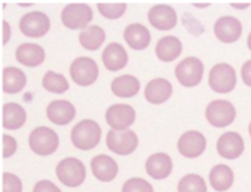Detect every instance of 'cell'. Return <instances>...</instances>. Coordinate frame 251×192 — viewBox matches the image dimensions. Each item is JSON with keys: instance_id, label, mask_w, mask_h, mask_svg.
I'll use <instances>...</instances> for the list:
<instances>
[{"instance_id": "cell-40", "label": "cell", "mask_w": 251, "mask_h": 192, "mask_svg": "<svg viewBox=\"0 0 251 192\" xmlns=\"http://www.w3.org/2000/svg\"><path fill=\"white\" fill-rule=\"evenodd\" d=\"M195 7H198V8H206V7L209 6V3H198V4H194Z\"/></svg>"}, {"instance_id": "cell-4", "label": "cell", "mask_w": 251, "mask_h": 192, "mask_svg": "<svg viewBox=\"0 0 251 192\" xmlns=\"http://www.w3.org/2000/svg\"><path fill=\"white\" fill-rule=\"evenodd\" d=\"M208 83L210 87L217 93H228L236 86V72L229 64H217L210 72Z\"/></svg>"}, {"instance_id": "cell-32", "label": "cell", "mask_w": 251, "mask_h": 192, "mask_svg": "<svg viewBox=\"0 0 251 192\" xmlns=\"http://www.w3.org/2000/svg\"><path fill=\"white\" fill-rule=\"evenodd\" d=\"M181 22L185 28L192 36H200L205 32L203 24L189 13H186L182 16Z\"/></svg>"}, {"instance_id": "cell-20", "label": "cell", "mask_w": 251, "mask_h": 192, "mask_svg": "<svg viewBox=\"0 0 251 192\" xmlns=\"http://www.w3.org/2000/svg\"><path fill=\"white\" fill-rule=\"evenodd\" d=\"M102 59L107 70L117 72L126 67L128 58L124 48L114 42L105 48L102 52Z\"/></svg>"}, {"instance_id": "cell-17", "label": "cell", "mask_w": 251, "mask_h": 192, "mask_svg": "<svg viewBox=\"0 0 251 192\" xmlns=\"http://www.w3.org/2000/svg\"><path fill=\"white\" fill-rule=\"evenodd\" d=\"M91 167L95 177L102 182L111 181L118 172L117 163L106 155H97L92 158Z\"/></svg>"}, {"instance_id": "cell-35", "label": "cell", "mask_w": 251, "mask_h": 192, "mask_svg": "<svg viewBox=\"0 0 251 192\" xmlns=\"http://www.w3.org/2000/svg\"><path fill=\"white\" fill-rule=\"evenodd\" d=\"M3 158H9L17 150V142L14 138L3 135Z\"/></svg>"}, {"instance_id": "cell-5", "label": "cell", "mask_w": 251, "mask_h": 192, "mask_svg": "<svg viewBox=\"0 0 251 192\" xmlns=\"http://www.w3.org/2000/svg\"><path fill=\"white\" fill-rule=\"evenodd\" d=\"M204 67L195 57L185 58L176 68V76L180 84L194 87L199 84L203 75Z\"/></svg>"}, {"instance_id": "cell-27", "label": "cell", "mask_w": 251, "mask_h": 192, "mask_svg": "<svg viewBox=\"0 0 251 192\" xmlns=\"http://www.w3.org/2000/svg\"><path fill=\"white\" fill-rule=\"evenodd\" d=\"M140 84L137 78L129 74L120 76L113 80L111 91L116 96L128 98L135 96L139 92Z\"/></svg>"}, {"instance_id": "cell-24", "label": "cell", "mask_w": 251, "mask_h": 192, "mask_svg": "<svg viewBox=\"0 0 251 192\" xmlns=\"http://www.w3.org/2000/svg\"><path fill=\"white\" fill-rule=\"evenodd\" d=\"M182 52V44L175 36H166L158 41L155 53L161 61L171 62L176 60Z\"/></svg>"}, {"instance_id": "cell-18", "label": "cell", "mask_w": 251, "mask_h": 192, "mask_svg": "<svg viewBox=\"0 0 251 192\" xmlns=\"http://www.w3.org/2000/svg\"><path fill=\"white\" fill-rule=\"evenodd\" d=\"M47 116L55 124L65 125L74 119L75 108L68 101H52L47 108Z\"/></svg>"}, {"instance_id": "cell-30", "label": "cell", "mask_w": 251, "mask_h": 192, "mask_svg": "<svg viewBox=\"0 0 251 192\" xmlns=\"http://www.w3.org/2000/svg\"><path fill=\"white\" fill-rule=\"evenodd\" d=\"M178 192H207L205 180L196 174H189L179 181Z\"/></svg>"}, {"instance_id": "cell-37", "label": "cell", "mask_w": 251, "mask_h": 192, "mask_svg": "<svg viewBox=\"0 0 251 192\" xmlns=\"http://www.w3.org/2000/svg\"><path fill=\"white\" fill-rule=\"evenodd\" d=\"M242 80L244 83L247 86L251 87V60L247 61L243 66H242Z\"/></svg>"}, {"instance_id": "cell-13", "label": "cell", "mask_w": 251, "mask_h": 192, "mask_svg": "<svg viewBox=\"0 0 251 192\" xmlns=\"http://www.w3.org/2000/svg\"><path fill=\"white\" fill-rule=\"evenodd\" d=\"M217 152L226 159H236L243 153L245 144L242 136L236 132H227L217 141Z\"/></svg>"}, {"instance_id": "cell-28", "label": "cell", "mask_w": 251, "mask_h": 192, "mask_svg": "<svg viewBox=\"0 0 251 192\" xmlns=\"http://www.w3.org/2000/svg\"><path fill=\"white\" fill-rule=\"evenodd\" d=\"M105 39V32L97 25L85 27L79 34L80 45L88 50L94 51L99 49Z\"/></svg>"}, {"instance_id": "cell-41", "label": "cell", "mask_w": 251, "mask_h": 192, "mask_svg": "<svg viewBox=\"0 0 251 192\" xmlns=\"http://www.w3.org/2000/svg\"><path fill=\"white\" fill-rule=\"evenodd\" d=\"M248 46L251 50V33H250L249 36L248 38Z\"/></svg>"}, {"instance_id": "cell-42", "label": "cell", "mask_w": 251, "mask_h": 192, "mask_svg": "<svg viewBox=\"0 0 251 192\" xmlns=\"http://www.w3.org/2000/svg\"><path fill=\"white\" fill-rule=\"evenodd\" d=\"M249 133H250V136H251V122L249 125Z\"/></svg>"}, {"instance_id": "cell-1", "label": "cell", "mask_w": 251, "mask_h": 192, "mask_svg": "<svg viewBox=\"0 0 251 192\" xmlns=\"http://www.w3.org/2000/svg\"><path fill=\"white\" fill-rule=\"evenodd\" d=\"M100 137V127L92 120L80 121L72 130V142L75 147L82 150L95 148L99 143Z\"/></svg>"}, {"instance_id": "cell-7", "label": "cell", "mask_w": 251, "mask_h": 192, "mask_svg": "<svg viewBox=\"0 0 251 192\" xmlns=\"http://www.w3.org/2000/svg\"><path fill=\"white\" fill-rule=\"evenodd\" d=\"M106 144L108 149L114 153L127 155L132 153L138 145V138L132 130H111L107 135Z\"/></svg>"}, {"instance_id": "cell-12", "label": "cell", "mask_w": 251, "mask_h": 192, "mask_svg": "<svg viewBox=\"0 0 251 192\" xmlns=\"http://www.w3.org/2000/svg\"><path fill=\"white\" fill-rule=\"evenodd\" d=\"M206 147V140L202 133L195 130L182 135L177 142V149L183 156L195 158L201 156Z\"/></svg>"}, {"instance_id": "cell-8", "label": "cell", "mask_w": 251, "mask_h": 192, "mask_svg": "<svg viewBox=\"0 0 251 192\" xmlns=\"http://www.w3.org/2000/svg\"><path fill=\"white\" fill-rule=\"evenodd\" d=\"M205 117L208 122L214 127H227L235 120L236 110L228 101L217 99L208 105Z\"/></svg>"}, {"instance_id": "cell-33", "label": "cell", "mask_w": 251, "mask_h": 192, "mask_svg": "<svg viewBox=\"0 0 251 192\" xmlns=\"http://www.w3.org/2000/svg\"><path fill=\"white\" fill-rule=\"evenodd\" d=\"M123 192H153L151 183L139 177L130 179L126 182Z\"/></svg>"}, {"instance_id": "cell-25", "label": "cell", "mask_w": 251, "mask_h": 192, "mask_svg": "<svg viewBox=\"0 0 251 192\" xmlns=\"http://www.w3.org/2000/svg\"><path fill=\"white\" fill-rule=\"evenodd\" d=\"M26 113L24 108L15 102L5 104L2 108V125L8 130H17L24 124Z\"/></svg>"}, {"instance_id": "cell-31", "label": "cell", "mask_w": 251, "mask_h": 192, "mask_svg": "<svg viewBox=\"0 0 251 192\" xmlns=\"http://www.w3.org/2000/svg\"><path fill=\"white\" fill-rule=\"evenodd\" d=\"M126 3H98V8L101 15L109 20H117L124 14Z\"/></svg>"}, {"instance_id": "cell-38", "label": "cell", "mask_w": 251, "mask_h": 192, "mask_svg": "<svg viewBox=\"0 0 251 192\" xmlns=\"http://www.w3.org/2000/svg\"><path fill=\"white\" fill-rule=\"evenodd\" d=\"M2 23H3V42L2 44L4 45L8 42L11 37V27L7 22L2 21Z\"/></svg>"}, {"instance_id": "cell-19", "label": "cell", "mask_w": 251, "mask_h": 192, "mask_svg": "<svg viewBox=\"0 0 251 192\" xmlns=\"http://www.w3.org/2000/svg\"><path fill=\"white\" fill-rule=\"evenodd\" d=\"M172 93L173 86L171 83L164 78H156L151 80L147 85L145 90L147 100L155 105L164 103L171 96Z\"/></svg>"}, {"instance_id": "cell-11", "label": "cell", "mask_w": 251, "mask_h": 192, "mask_svg": "<svg viewBox=\"0 0 251 192\" xmlns=\"http://www.w3.org/2000/svg\"><path fill=\"white\" fill-rule=\"evenodd\" d=\"M136 114L134 110L126 104H117L109 107L105 113L108 125L116 130H126L133 124Z\"/></svg>"}, {"instance_id": "cell-36", "label": "cell", "mask_w": 251, "mask_h": 192, "mask_svg": "<svg viewBox=\"0 0 251 192\" xmlns=\"http://www.w3.org/2000/svg\"><path fill=\"white\" fill-rule=\"evenodd\" d=\"M33 192H61V190L49 180H41L36 183Z\"/></svg>"}, {"instance_id": "cell-10", "label": "cell", "mask_w": 251, "mask_h": 192, "mask_svg": "<svg viewBox=\"0 0 251 192\" xmlns=\"http://www.w3.org/2000/svg\"><path fill=\"white\" fill-rule=\"evenodd\" d=\"M49 28V18L39 11L28 13L23 16L20 21V30L28 37H42L48 33Z\"/></svg>"}, {"instance_id": "cell-15", "label": "cell", "mask_w": 251, "mask_h": 192, "mask_svg": "<svg viewBox=\"0 0 251 192\" xmlns=\"http://www.w3.org/2000/svg\"><path fill=\"white\" fill-rule=\"evenodd\" d=\"M148 20L155 28L159 30H169L177 24L176 11L166 5H155L148 12Z\"/></svg>"}, {"instance_id": "cell-39", "label": "cell", "mask_w": 251, "mask_h": 192, "mask_svg": "<svg viewBox=\"0 0 251 192\" xmlns=\"http://www.w3.org/2000/svg\"><path fill=\"white\" fill-rule=\"evenodd\" d=\"M251 5L250 3H232L231 6L236 9L244 10L246 9L247 8Z\"/></svg>"}, {"instance_id": "cell-3", "label": "cell", "mask_w": 251, "mask_h": 192, "mask_svg": "<svg viewBox=\"0 0 251 192\" xmlns=\"http://www.w3.org/2000/svg\"><path fill=\"white\" fill-rule=\"evenodd\" d=\"M56 174L61 183L69 187L80 186L86 178V168L80 160L67 158L60 161Z\"/></svg>"}, {"instance_id": "cell-21", "label": "cell", "mask_w": 251, "mask_h": 192, "mask_svg": "<svg viewBox=\"0 0 251 192\" xmlns=\"http://www.w3.org/2000/svg\"><path fill=\"white\" fill-rule=\"evenodd\" d=\"M16 58L23 65L35 67L43 62L45 53L43 48L39 45L25 43L18 47L16 51Z\"/></svg>"}, {"instance_id": "cell-29", "label": "cell", "mask_w": 251, "mask_h": 192, "mask_svg": "<svg viewBox=\"0 0 251 192\" xmlns=\"http://www.w3.org/2000/svg\"><path fill=\"white\" fill-rule=\"evenodd\" d=\"M42 86L48 92L62 94L68 90L69 84L65 77L61 74L48 71L42 79Z\"/></svg>"}, {"instance_id": "cell-34", "label": "cell", "mask_w": 251, "mask_h": 192, "mask_svg": "<svg viewBox=\"0 0 251 192\" xmlns=\"http://www.w3.org/2000/svg\"><path fill=\"white\" fill-rule=\"evenodd\" d=\"M23 184L17 176L11 173L3 174V192H22Z\"/></svg>"}, {"instance_id": "cell-26", "label": "cell", "mask_w": 251, "mask_h": 192, "mask_svg": "<svg viewBox=\"0 0 251 192\" xmlns=\"http://www.w3.org/2000/svg\"><path fill=\"white\" fill-rule=\"evenodd\" d=\"M26 84L24 72L16 67H6L2 72V89L8 94L21 92Z\"/></svg>"}, {"instance_id": "cell-14", "label": "cell", "mask_w": 251, "mask_h": 192, "mask_svg": "<svg viewBox=\"0 0 251 192\" xmlns=\"http://www.w3.org/2000/svg\"><path fill=\"white\" fill-rule=\"evenodd\" d=\"M216 37L223 43L230 44L240 38L242 26L237 19L233 17H223L216 22L214 27Z\"/></svg>"}, {"instance_id": "cell-23", "label": "cell", "mask_w": 251, "mask_h": 192, "mask_svg": "<svg viewBox=\"0 0 251 192\" xmlns=\"http://www.w3.org/2000/svg\"><path fill=\"white\" fill-rule=\"evenodd\" d=\"M233 172L228 166L218 164L211 168L209 174V182L211 187L219 192L228 190L233 183Z\"/></svg>"}, {"instance_id": "cell-16", "label": "cell", "mask_w": 251, "mask_h": 192, "mask_svg": "<svg viewBox=\"0 0 251 192\" xmlns=\"http://www.w3.org/2000/svg\"><path fill=\"white\" fill-rule=\"evenodd\" d=\"M146 171L155 180L167 178L173 170V161L167 154L163 152L153 154L146 162Z\"/></svg>"}, {"instance_id": "cell-6", "label": "cell", "mask_w": 251, "mask_h": 192, "mask_svg": "<svg viewBox=\"0 0 251 192\" xmlns=\"http://www.w3.org/2000/svg\"><path fill=\"white\" fill-rule=\"evenodd\" d=\"M92 10L86 4H70L61 12L63 24L71 30L85 28L92 21Z\"/></svg>"}, {"instance_id": "cell-22", "label": "cell", "mask_w": 251, "mask_h": 192, "mask_svg": "<svg viewBox=\"0 0 251 192\" xmlns=\"http://www.w3.org/2000/svg\"><path fill=\"white\" fill-rule=\"evenodd\" d=\"M124 38L127 45L136 50H142L148 48L151 39L149 30L139 23L127 26L125 30Z\"/></svg>"}, {"instance_id": "cell-2", "label": "cell", "mask_w": 251, "mask_h": 192, "mask_svg": "<svg viewBox=\"0 0 251 192\" xmlns=\"http://www.w3.org/2000/svg\"><path fill=\"white\" fill-rule=\"evenodd\" d=\"M58 135L49 127H37L30 133L29 136L30 149L42 156L53 153L58 148Z\"/></svg>"}, {"instance_id": "cell-9", "label": "cell", "mask_w": 251, "mask_h": 192, "mask_svg": "<svg viewBox=\"0 0 251 192\" xmlns=\"http://www.w3.org/2000/svg\"><path fill=\"white\" fill-rule=\"evenodd\" d=\"M70 72L75 83L79 86H88L95 83L99 71L94 60L87 57H80L73 61Z\"/></svg>"}]
</instances>
